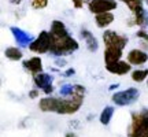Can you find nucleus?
Masks as SVG:
<instances>
[{
  "mask_svg": "<svg viewBox=\"0 0 148 137\" xmlns=\"http://www.w3.org/2000/svg\"><path fill=\"white\" fill-rule=\"evenodd\" d=\"M148 136V110H141L132 114L130 126L127 129V137Z\"/></svg>",
  "mask_w": 148,
  "mask_h": 137,
  "instance_id": "nucleus-3",
  "label": "nucleus"
},
{
  "mask_svg": "<svg viewBox=\"0 0 148 137\" xmlns=\"http://www.w3.org/2000/svg\"><path fill=\"white\" fill-rule=\"evenodd\" d=\"M38 108H40L42 112H58L59 97H51V96L42 97V99H40V101H38Z\"/></svg>",
  "mask_w": 148,
  "mask_h": 137,
  "instance_id": "nucleus-12",
  "label": "nucleus"
},
{
  "mask_svg": "<svg viewBox=\"0 0 148 137\" xmlns=\"http://www.w3.org/2000/svg\"><path fill=\"white\" fill-rule=\"evenodd\" d=\"M104 64H111L115 63L118 60L122 59V55H123V49H119V48H111V47H106L104 49Z\"/></svg>",
  "mask_w": 148,
  "mask_h": 137,
  "instance_id": "nucleus-15",
  "label": "nucleus"
},
{
  "mask_svg": "<svg viewBox=\"0 0 148 137\" xmlns=\"http://www.w3.org/2000/svg\"><path fill=\"white\" fill-rule=\"evenodd\" d=\"M119 1H122L123 4L126 5L129 10L132 11V14H134V12H137V11L143 10V1L144 0H119Z\"/></svg>",
  "mask_w": 148,
  "mask_h": 137,
  "instance_id": "nucleus-19",
  "label": "nucleus"
},
{
  "mask_svg": "<svg viewBox=\"0 0 148 137\" xmlns=\"http://www.w3.org/2000/svg\"><path fill=\"white\" fill-rule=\"evenodd\" d=\"M74 93V85L73 84H63L59 89V95L63 97H69Z\"/></svg>",
  "mask_w": 148,
  "mask_h": 137,
  "instance_id": "nucleus-21",
  "label": "nucleus"
},
{
  "mask_svg": "<svg viewBox=\"0 0 148 137\" xmlns=\"http://www.w3.org/2000/svg\"><path fill=\"white\" fill-rule=\"evenodd\" d=\"M115 19V16L114 14L111 12V11H106V12H100V14H96L95 15V23L97 27H100V29H106L108 27L114 22Z\"/></svg>",
  "mask_w": 148,
  "mask_h": 137,
  "instance_id": "nucleus-16",
  "label": "nucleus"
},
{
  "mask_svg": "<svg viewBox=\"0 0 148 137\" xmlns=\"http://www.w3.org/2000/svg\"><path fill=\"white\" fill-rule=\"evenodd\" d=\"M38 95H40V92H38V89H33L29 92V97L30 99H37L38 97Z\"/></svg>",
  "mask_w": 148,
  "mask_h": 137,
  "instance_id": "nucleus-26",
  "label": "nucleus"
},
{
  "mask_svg": "<svg viewBox=\"0 0 148 137\" xmlns=\"http://www.w3.org/2000/svg\"><path fill=\"white\" fill-rule=\"evenodd\" d=\"M112 115H114V107L112 105H106L104 108H103V111H101L100 116H99V121H100L101 125H108L111 122V119H112Z\"/></svg>",
  "mask_w": 148,
  "mask_h": 137,
  "instance_id": "nucleus-18",
  "label": "nucleus"
},
{
  "mask_svg": "<svg viewBox=\"0 0 148 137\" xmlns=\"http://www.w3.org/2000/svg\"><path fill=\"white\" fill-rule=\"evenodd\" d=\"M22 66L25 67V70H27L33 75H36V74L42 71V60L40 56H32V58L23 60Z\"/></svg>",
  "mask_w": 148,
  "mask_h": 137,
  "instance_id": "nucleus-13",
  "label": "nucleus"
},
{
  "mask_svg": "<svg viewBox=\"0 0 148 137\" xmlns=\"http://www.w3.org/2000/svg\"><path fill=\"white\" fill-rule=\"evenodd\" d=\"M71 3L75 8H82L84 7V0H71Z\"/></svg>",
  "mask_w": 148,
  "mask_h": 137,
  "instance_id": "nucleus-25",
  "label": "nucleus"
},
{
  "mask_svg": "<svg viewBox=\"0 0 148 137\" xmlns=\"http://www.w3.org/2000/svg\"><path fill=\"white\" fill-rule=\"evenodd\" d=\"M147 85H148V78H147Z\"/></svg>",
  "mask_w": 148,
  "mask_h": 137,
  "instance_id": "nucleus-33",
  "label": "nucleus"
},
{
  "mask_svg": "<svg viewBox=\"0 0 148 137\" xmlns=\"http://www.w3.org/2000/svg\"><path fill=\"white\" fill-rule=\"evenodd\" d=\"M126 60L132 66H141L148 62V53L140 48H133L126 55Z\"/></svg>",
  "mask_w": 148,
  "mask_h": 137,
  "instance_id": "nucleus-9",
  "label": "nucleus"
},
{
  "mask_svg": "<svg viewBox=\"0 0 148 137\" xmlns=\"http://www.w3.org/2000/svg\"><path fill=\"white\" fill-rule=\"evenodd\" d=\"M75 74V70L74 68H67L66 71H64V77H70V75H74Z\"/></svg>",
  "mask_w": 148,
  "mask_h": 137,
  "instance_id": "nucleus-27",
  "label": "nucleus"
},
{
  "mask_svg": "<svg viewBox=\"0 0 148 137\" xmlns=\"http://www.w3.org/2000/svg\"><path fill=\"white\" fill-rule=\"evenodd\" d=\"M51 40H52V45H51V51L49 53L53 56H66V55H71L79 48L78 41L70 36L67 27L62 21L55 19L51 23Z\"/></svg>",
  "mask_w": 148,
  "mask_h": 137,
  "instance_id": "nucleus-1",
  "label": "nucleus"
},
{
  "mask_svg": "<svg viewBox=\"0 0 148 137\" xmlns=\"http://www.w3.org/2000/svg\"><path fill=\"white\" fill-rule=\"evenodd\" d=\"M136 37L141 38L144 42H147V44H148V32H147V30H144V29L137 30V32H136Z\"/></svg>",
  "mask_w": 148,
  "mask_h": 137,
  "instance_id": "nucleus-23",
  "label": "nucleus"
},
{
  "mask_svg": "<svg viewBox=\"0 0 148 137\" xmlns=\"http://www.w3.org/2000/svg\"><path fill=\"white\" fill-rule=\"evenodd\" d=\"M140 97V90L137 88H127L125 90H118L112 95V103L119 107L125 105H132L138 100Z\"/></svg>",
  "mask_w": 148,
  "mask_h": 137,
  "instance_id": "nucleus-4",
  "label": "nucleus"
},
{
  "mask_svg": "<svg viewBox=\"0 0 148 137\" xmlns=\"http://www.w3.org/2000/svg\"><path fill=\"white\" fill-rule=\"evenodd\" d=\"M132 79L134 82H144L148 78V68H137L132 71Z\"/></svg>",
  "mask_w": 148,
  "mask_h": 137,
  "instance_id": "nucleus-20",
  "label": "nucleus"
},
{
  "mask_svg": "<svg viewBox=\"0 0 148 137\" xmlns=\"http://www.w3.org/2000/svg\"><path fill=\"white\" fill-rule=\"evenodd\" d=\"M118 88H119V84H111L108 89H110V90H115V89H118Z\"/></svg>",
  "mask_w": 148,
  "mask_h": 137,
  "instance_id": "nucleus-28",
  "label": "nucleus"
},
{
  "mask_svg": "<svg viewBox=\"0 0 148 137\" xmlns=\"http://www.w3.org/2000/svg\"><path fill=\"white\" fill-rule=\"evenodd\" d=\"M51 45H52V40H51V33L47 30H42L38 33V36L29 44V49L34 53H47L51 51Z\"/></svg>",
  "mask_w": 148,
  "mask_h": 137,
  "instance_id": "nucleus-5",
  "label": "nucleus"
},
{
  "mask_svg": "<svg viewBox=\"0 0 148 137\" xmlns=\"http://www.w3.org/2000/svg\"><path fill=\"white\" fill-rule=\"evenodd\" d=\"M64 137H77V134H75V133L74 132H67L66 133V136Z\"/></svg>",
  "mask_w": 148,
  "mask_h": 137,
  "instance_id": "nucleus-30",
  "label": "nucleus"
},
{
  "mask_svg": "<svg viewBox=\"0 0 148 137\" xmlns=\"http://www.w3.org/2000/svg\"><path fill=\"white\" fill-rule=\"evenodd\" d=\"M4 56L7 59L12 60V62H18V60H21L23 58V53H22V51L18 47H8L5 48Z\"/></svg>",
  "mask_w": 148,
  "mask_h": 137,
  "instance_id": "nucleus-17",
  "label": "nucleus"
},
{
  "mask_svg": "<svg viewBox=\"0 0 148 137\" xmlns=\"http://www.w3.org/2000/svg\"><path fill=\"white\" fill-rule=\"evenodd\" d=\"M136 137H148V136H136Z\"/></svg>",
  "mask_w": 148,
  "mask_h": 137,
  "instance_id": "nucleus-31",
  "label": "nucleus"
},
{
  "mask_svg": "<svg viewBox=\"0 0 148 137\" xmlns=\"http://www.w3.org/2000/svg\"><path fill=\"white\" fill-rule=\"evenodd\" d=\"M85 99V88L79 84H74V93L69 97H59V108L56 114L71 115L81 108Z\"/></svg>",
  "mask_w": 148,
  "mask_h": 137,
  "instance_id": "nucleus-2",
  "label": "nucleus"
},
{
  "mask_svg": "<svg viewBox=\"0 0 148 137\" xmlns=\"http://www.w3.org/2000/svg\"><path fill=\"white\" fill-rule=\"evenodd\" d=\"M55 64H56L58 67H63V66L67 64V62H66V59H64L63 56H58V58L55 59Z\"/></svg>",
  "mask_w": 148,
  "mask_h": 137,
  "instance_id": "nucleus-24",
  "label": "nucleus"
},
{
  "mask_svg": "<svg viewBox=\"0 0 148 137\" xmlns=\"http://www.w3.org/2000/svg\"><path fill=\"white\" fill-rule=\"evenodd\" d=\"M103 42H104V45L106 47H111V48H119V49H123V48L126 47L127 44V37L123 36V34H119V33H116L115 30H104L103 32Z\"/></svg>",
  "mask_w": 148,
  "mask_h": 137,
  "instance_id": "nucleus-6",
  "label": "nucleus"
},
{
  "mask_svg": "<svg viewBox=\"0 0 148 137\" xmlns=\"http://www.w3.org/2000/svg\"><path fill=\"white\" fill-rule=\"evenodd\" d=\"M144 1H145V3H147V4H148V0H144Z\"/></svg>",
  "mask_w": 148,
  "mask_h": 137,
  "instance_id": "nucleus-32",
  "label": "nucleus"
},
{
  "mask_svg": "<svg viewBox=\"0 0 148 137\" xmlns=\"http://www.w3.org/2000/svg\"><path fill=\"white\" fill-rule=\"evenodd\" d=\"M22 1H23V0H8V3H11V4H21Z\"/></svg>",
  "mask_w": 148,
  "mask_h": 137,
  "instance_id": "nucleus-29",
  "label": "nucleus"
},
{
  "mask_svg": "<svg viewBox=\"0 0 148 137\" xmlns=\"http://www.w3.org/2000/svg\"><path fill=\"white\" fill-rule=\"evenodd\" d=\"M33 82L36 85V88L41 89L45 95H51L53 93V77L48 73H38L36 75H33Z\"/></svg>",
  "mask_w": 148,
  "mask_h": 137,
  "instance_id": "nucleus-7",
  "label": "nucleus"
},
{
  "mask_svg": "<svg viewBox=\"0 0 148 137\" xmlns=\"http://www.w3.org/2000/svg\"><path fill=\"white\" fill-rule=\"evenodd\" d=\"M30 4H32V8H34V10H42L48 5V0H32Z\"/></svg>",
  "mask_w": 148,
  "mask_h": 137,
  "instance_id": "nucleus-22",
  "label": "nucleus"
},
{
  "mask_svg": "<svg viewBox=\"0 0 148 137\" xmlns=\"http://www.w3.org/2000/svg\"><path fill=\"white\" fill-rule=\"evenodd\" d=\"M10 32L12 33V36H14V38H15L16 44H19V47H29V44L34 40L30 33L25 32V30H23V29H21V27L11 26L10 27Z\"/></svg>",
  "mask_w": 148,
  "mask_h": 137,
  "instance_id": "nucleus-10",
  "label": "nucleus"
},
{
  "mask_svg": "<svg viewBox=\"0 0 148 137\" xmlns=\"http://www.w3.org/2000/svg\"><path fill=\"white\" fill-rule=\"evenodd\" d=\"M118 7L116 0H89L88 8L92 14H100L106 11H114Z\"/></svg>",
  "mask_w": 148,
  "mask_h": 137,
  "instance_id": "nucleus-8",
  "label": "nucleus"
},
{
  "mask_svg": "<svg viewBox=\"0 0 148 137\" xmlns=\"http://www.w3.org/2000/svg\"><path fill=\"white\" fill-rule=\"evenodd\" d=\"M106 70L110 71L111 74H115V75H126L129 74V71L132 70V64L129 62H125V60H118L115 63L111 64H106Z\"/></svg>",
  "mask_w": 148,
  "mask_h": 137,
  "instance_id": "nucleus-11",
  "label": "nucleus"
},
{
  "mask_svg": "<svg viewBox=\"0 0 148 137\" xmlns=\"http://www.w3.org/2000/svg\"><path fill=\"white\" fill-rule=\"evenodd\" d=\"M81 37L85 40V45L88 48V51L89 52H96L97 49H99V42H97V38L95 37V34L88 30V29H81V32H79Z\"/></svg>",
  "mask_w": 148,
  "mask_h": 137,
  "instance_id": "nucleus-14",
  "label": "nucleus"
}]
</instances>
